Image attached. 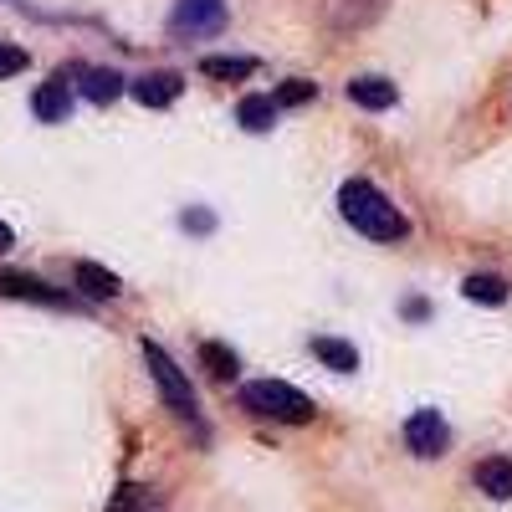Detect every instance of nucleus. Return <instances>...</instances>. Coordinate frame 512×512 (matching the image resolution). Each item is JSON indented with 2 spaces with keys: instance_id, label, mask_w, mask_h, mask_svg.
Segmentation results:
<instances>
[{
  "instance_id": "obj_3",
  "label": "nucleus",
  "mask_w": 512,
  "mask_h": 512,
  "mask_svg": "<svg viewBox=\"0 0 512 512\" xmlns=\"http://www.w3.org/2000/svg\"><path fill=\"white\" fill-rule=\"evenodd\" d=\"M241 410L262 415V420H282V425H308L318 415V405L303 390L282 384V379H251V384H241Z\"/></svg>"
},
{
  "instance_id": "obj_5",
  "label": "nucleus",
  "mask_w": 512,
  "mask_h": 512,
  "mask_svg": "<svg viewBox=\"0 0 512 512\" xmlns=\"http://www.w3.org/2000/svg\"><path fill=\"white\" fill-rule=\"evenodd\" d=\"M405 446H410V456H420V461L446 456V446H451L446 415H441V410H415V415L405 420Z\"/></svg>"
},
{
  "instance_id": "obj_2",
  "label": "nucleus",
  "mask_w": 512,
  "mask_h": 512,
  "mask_svg": "<svg viewBox=\"0 0 512 512\" xmlns=\"http://www.w3.org/2000/svg\"><path fill=\"white\" fill-rule=\"evenodd\" d=\"M144 364H149V379L159 384V395H164V405L175 410V420H185L190 431H195V441L205 446L210 441V425L200 420V400H195V390H190V379H185V369L169 359L159 344H149L144 338Z\"/></svg>"
},
{
  "instance_id": "obj_17",
  "label": "nucleus",
  "mask_w": 512,
  "mask_h": 512,
  "mask_svg": "<svg viewBox=\"0 0 512 512\" xmlns=\"http://www.w3.org/2000/svg\"><path fill=\"white\" fill-rule=\"evenodd\" d=\"M108 512H164V502L149 492V487H134V482H123L108 502Z\"/></svg>"
},
{
  "instance_id": "obj_16",
  "label": "nucleus",
  "mask_w": 512,
  "mask_h": 512,
  "mask_svg": "<svg viewBox=\"0 0 512 512\" xmlns=\"http://www.w3.org/2000/svg\"><path fill=\"white\" fill-rule=\"evenodd\" d=\"M461 292L472 297V303L497 308V303H507V277H497V272H472V277L461 282Z\"/></svg>"
},
{
  "instance_id": "obj_8",
  "label": "nucleus",
  "mask_w": 512,
  "mask_h": 512,
  "mask_svg": "<svg viewBox=\"0 0 512 512\" xmlns=\"http://www.w3.org/2000/svg\"><path fill=\"white\" fill-rule=\"evenodd\" d=\"M395 98H400V88H395L390 77H379V72H364V77L349 82V103H354V108L384 113V108H395Z\"/></svg>"
},
{
  "instance_id": "obj_20",
  "label": "nucleus",
  "mask_w": 512,
  "mask_h": 512,
  "mask_svg": "<svg viewBox=\"0 0 512 512\" xmlns=\"http://www.w3.org/2000/svg\"><path fill=\"white\" fill-rule=\"evenodd\" d=\"M26 52L21 47H6V41H0V82H6V77H16V72H26Z\"/></svg>"
},
{
  "instance_id": "obj_15",
  "label": "nucleus",
  "mask_w": 512,
  "mask_h": 512,
  "mask_svg": "<svg viewBox=\"0 0 512 512\" xmlns=\"http://www.w3.org/2000/svg\"><path fill=\"white\" fill-rule=\"evenodd\" d=\"M200 369L210 379H236L241 374V359H236V349L216 344V338H205V344H200Z\"/></svg>"
},
{
  "instance_id": "obj_9",
  "label": "nucleus",
  "mask_w": 512,
  "mask_h": 512,
  "mask_svg": "<svg viewBox=\"0 0 512 512\" xmlns=\"http://www.w3.org/2000/svg\"><path fill=\"white\" fill-rule=\"evenodd\" d=\"M31 113H36L41 123H67V113H72V88H67V72H57L52 82H41L36 98H31Z\"/></svg>"
},
{
  "instance_id": "obj_14",
  "label": "nucleus",
  "mask_w": 512,
  "mask_h": 512,
  "mask_svg": "<svg viewBox=\"0 0 512 512\" xmlns=\"http://www.w3.org/2000/svg\"><path fill=\"white\" fill-rule=\"evenodd\" d=\"M313 359H318L323 369H333V374H354V369H359V349L344 344V338H328V333L313 338Z\"/></svg>"
},
{
  "instance_id": "obj_4",
  "label": "nucleus",
  "mask_w": 512,
  "mask_h": 512,
  "mask_svg": "<svg viewBox=\"0 0 512 512\" xmlns=\"http://www.w3.org/2000/svg\"><path fill=\"white\" fill-rule=\"evenodd\" d=\"M221 26H226V0H180L175 16H169V36H175V41L216 36Z\"/></svg>"
},
{
  "instance_id": "obj_22",
  "label": "nucleus",
  "mask_w": 512,
  "mask_h": 512,
  "mask_svg": "<svg viewBox=\"0 0 512 512\" xmlns=\"http://www.w3.org/2000/svg\"><path fill=\"white\" fill-rule=\"evenodd\" d=\"M11 246H16V231H11L6 221H0V251H11Z\"/></svg>"
},
{
  "instance_id": "obj_19",
  "label": "nucleus",
  "mask_w": 512,
  "mask_h": 512,
  "mask_svg": "<svg viewBox=\"0 0 512 512\" xmlns=\"http://www.w3.org/2000/svg\"><path fill=\"white\" fill-rule=\"evenodd\" d=\"M313 98H318V82H308V77H287L277 88V108H303Z\"/></svg>"
},
{
  "instance_id": "obj_1",
  "label": "nucleus",
  "mask_w": 512,
  "mask_h": 512,
  "mask_svg": "<svg viewBox=\"0 0 512 512\" xmlns=\"http://www.w3.org/2000/svg\"><path fill=\"white\" fill-rule=\"evenodd\" d=\"M338 216H344L359 236H369V241H405L410 236V221L400 216V205L379 185H369V180H344L338 185Z\"/></svg>"
},
{
  "instance_id": "obj_6",
  "label": "nucleus",
  "mask_w": 512,
  "mask_h": 512,
  "mask_svg": "<svg viewBox=\"0 0 512 512\" xmlns=\"http://www.w3.org/2000/svg\"><path fill=\"white\" fill-rule=\"evenodd\" d=\"M128 93H134L144 108H169V103H175L180 93H185V77L180 72H144V77H134V82H128Z\"/></svg>"
},
{
  "instance_id": "obj_18",
  "label": "nucleus",
  "mask_w": 512,
  "mask_h": 512,
  "mask_svg": "<svg viewBox=\"0 0 512 512\" xmlns=\"http://www.w3.org/2000/svg\"><path fill=\"white\" fill-rule=\"evenodd\" d=\"M200 72L216 82H241L256 72V57H200Z\"/></svg>"
},
{
  "instance_id": "obj_10",
  "label": "nucleus",
  "mask_w": 512,
  "mask_h": 512,
  "mask_svg": "<svg viewBox=\"0 0 512 512\" xmlns=\"http://www.w3.org/2000/svg\"><path fill=\"white\" fill-rule=\"evenodd\" d=\"M0 297H26V303H47V308H67V292H52L31 272H0Z\"/></svg>"
},
{
  "instance_id": "obj_21",
  "label": "nucleus",
  "mask_w": 512,
  "mask_h": 512,
  "mask_svg": "<svg viewBox=\"0 0 512 512\" xmlns=\"http://www.w3.org/2000/svg\"><path fill=\"white\" fill-rule=\"evenodd\" d=\"M180 226H185V231H200V236H205L210 226H216V216H210V210H185V216H180Z\"/></svg>"
},
{
  "instance_id": "obj_12",
  "label": "nucleus",
  "mask_w": 512,
  "mask_h": 512,
  "mask_svg": "<svg viewBox=\"0 0 512 512\" xmlns=\"http://www.w3.org/2000/svg\"><path fill=\"white\" fill-rule=\"evenodd\" d=\"M123 88H128V77L113 72V67H88V72H82V98L98 103V108H108Z\"/></svg>"
},
{
  "instance_id": "obj_7",
  "label": "nucleus",
  "mask_w": 512,
  "mask_h": 512,
  "mask_svg": "<svg viewBox=\"0 0 512 512\" xmlns=\"http://www.w3.org/2000/svg\"><path fill=\"white\" fill-rule=\"evenodd\" d=\"M472 487L492 502H512V456H482L472 466Z\"/></svg>"
},
{
  "instance_id": "obj_13",
  "label": "nucleus",
  "mask_w": 512,
  "mask_h": 512,
  "mask_svg": "<svg viewBox=\"0 0 512 512\" xmlns=\"http://www.w3.org/2000/svg\"><path fill=\"white\" fill-rule=\"evenodd\" d=\"M72 282L88 292V297H98V303H113V297L123 292V282H118L108 267H98V262H77V267H72Z\"/></svg>"
},
{
  "instance_id": "obj_11",
  "label": "nucleus",
  "mask_w": 512,
  "mask_h": 512,
  "mask_svg": "<svg viewBox=\"0 0 512 512\" xmlns=\"http://www.w3.org/2000/svg\"><path fill=\"white\" fill-rule=\"evenodd\" d=\"M277 98H267V93H246L241 103H236V123L246 128V134H267V128L277 123Z\"/></svg>"
}]
</instances>
